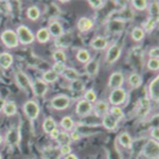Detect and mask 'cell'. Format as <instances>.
<instances>
[{
    "instance_id": "21",
    "label": "cell",
    "mask_w": 159,
    "mask_h": 159,
    "mask_svg": "<svg viewBox=\"0 0 159 159\" xmlns=\"http://www.w3.org/2000/svg\"><path fill=\"white\" fill-rule=\"evenodd\" d=\"M50 34H49V31H48L47 28H40L39 30L36 32V39L38 43H45L47 42L50 40Z\"/></svg>"
},
{
    "instance_id": "40",
    "label": "cell",
    "mask_w": 159,
    "mask_h": 159,
    "mask_svg": "<svg viewBox=\"0 0 159 159\" xmlns=\"http://www.w3.org/2000/svg\"><path fill=\"white\" fill-rule=\"evenodd\" d=\"M156 25H157V21L156 20H154V19H151V18H148L147 21L144 22V25H143V31L144 32H152V31L155 29V27H156Z\"/></svg>"
},
{
    "instance_id": "8",
    "label": "cell",
    "mask_w": 159,
    "mask_h": 159,
    "mask_svg": "<svg viewBox=\"0 0 159 159\" xmlns=\"http://www.w3.org/2000/svg\"><path fill=\"white\" fill-rule=\"evenodd\" d=\"M92 109H93V105L92 103L85 101V100H80L75 105V112L80 117H86L91 114Z\"/></svg>"
},
{
    "instance_id": "53",
    "label": "cell",
    "mask_w": 159,
    "mask_h": 159,
    "mask_svg": "<svg viewBox=\"0 0 159 159\" xmlns=\"http://www.w3.org/2000/svg\"><path fill=\"white\" fill-rule=\"evenodd\" d=\"M0 159H1V154H0Z\"/></svg>"
},
{
    "instance_id": "42",
    "label": "cell",
    "mask_w": 159,
    "mask_h": 159,
    "mask_svg": "<svg viewBox=\"0 0 159 159\" xmlns=\"http://www.w3.org/2000/svg\"><path fill=\"white\" fill-rule=\"evenodd\" d=\"M148 68L152 71H157L159 68V60L158 58H150L148 61Z\"/></svg>"
},
{
    "instance_id": "10",
    "label": "cell",
    "mask_w": 159,
    "mask_h": 159,
    "mask_svg": "<svg viewBox=\"0 0 159 159\" xmlns=\"http://www.w3.org/2000/svg\"><path fill=\"white\" fill-rule=\"evenodd\" d=\"M120 55H121V48L118 45H111L108 48L106 52V61L108 64H114L119 60Z\"/></svg>"
},
{
    "instance_id": "24",
    "label": "cell",
    "mask_w": 159,
    "mask_h": 159,
    "mask_svg": "<svg viewBox=\"0 0 159 159\" xmlns=\"http://www.w3.org/2000/svg\"><path fill=\"white\" fill-rule=\"evenodd\" d=\"M54 129H56V122L54 121V119H53V118H50V117L47 118L43 123V132L47 133V134H50Z\"/></svg>"
},
{
    "instance_id": "9",
    "label": "cell",
    "mask_w": 159,
    "mask_h": 159,
    "mask_svg": "<svg viewBox=\"0 0 159 159\" xmlns=\"http://www.w3.org/2000/svg\"><path fill=\"white\" fill-rule=\"evenodd\" d=\"M123 83H124V74L120 71H116V72L111 73L108 79V87L110 89H117L121 88Z\"/></svg>"
},
{
    "instance_id": "46",
    "label": "cell",
    "mask_w": 159,
    "mask_h": 159,
    "mask_svg": "<svg viewBox=\"0 0 159 159\" xmlns=\"http://www.w3.org/2000/svg\"><path fill=\"white\" fill-rule=\"evenodd\" d=\"M148 55H150V58H158L159 55V49L158 47H154L150 50L148 52Z\"/></svg>"
},
{
    "instance_id": "43",
    "label": "cell",
    "mask_w": 159,
    "mask_h": 159,
    "mask_svg": "<svg viewBox=\"0 0 159 159\" xmlns=\"http://www.w3.org/2000/svg\"><path fill=\"white\" fill-rule=\"evenodd\" d=\"M65 69H66V65L64 63H55L52 67V70L57 74H61Z\"/></svg>"
},
{
    "instance_id": "27",
    "label": "cell",
    "mask_w": 159,
    "mask_h": 159,
    "mask_svg": "<svg viewBox=\"0 0 159 159\" xmlns=\"http://www.w3.org/2000/svg\"><path fill=\"white\" fill-rule=\"evenodd\" d=\"M130 35H132V38L135 40V42H141V40L144 38L145 36V32L143 31L142 28L140 27H135L134 29L132 30V33H130Z\"/></svg>"
},
{
    "instance_id": "16",
    "label": "cell",
    "mask_w": 159,
    "mask_h": 159,
    "mask_svg": "<svg viewBox=\"0 0 159 159\" xmlns=\"http://www.w3.org/2000/svg\"><path fill=\"white\" fill-rule=\"evenodd\" d=\"M85 72L89 76H94L99 72V61L97 58L90 60L85 64Z\"/></svg>"
},
{
    "instance_id": "33",
    "label": "cell",
    "mask_w": 159,
    "mask_h": 159,
    "mask_svg": "<svg viewBox=\"0 0 159 159\" xmlns=\"http://www.w3.org/2000/svg\"><path fill=\"white\" fill-rule=\"evenodd\" d=\"M108 114L111 115L118 121H120V120H122L124 118V112H123V110L119 106H112L111 108H109Z\"/></svg>"
},
{
    "instance_id": "22",
    "label": "cell",
    "mask_w": 159,
    "mask_h": 159,
    "mask_svg": "<svg viewBox=\"0 0 159 159\" xmlns=\"http://www.w3.org/2000/svg\"><path fill=\"white\" fill-rule=\"evenodd\" d=\"M61 74H63L64 78H65L66 80H68V81H70V82H73V81H75V80L80 79L79 72L75 70V69H73V68L66 67V69L64 70V72L61 73Z\"/></svg>"
},
{
    "instance_id": "41",
    "label": "cell",
    "mask_w": 159,
    "mask_h": 159,
    "mask_svg": "<svg viewBox=\"0 0 159 159\" xmlns=\"http://www.w3.org/2000/svg\"><path fill=\"white\" fill-rule=\"evenodd\" d=\"M12 11L11 3L9 1H0V13L2 14H10Z\"/></svg>"
},
{
    "instance_id": "48",
    "label": "cell",
    "mask_w": 159,
    "mask_h": 159,
    "mask_svg": "<svg viewBox=\"0 0 159 159\" xmlns=\"http://www.w3.org/2000/svg\"><path fill=\"white\" fill-rule=\"evenodd\" d=\"M50 137H51V139H54L56 140V138L58 137V135H60V130H58V129H54L52 130V132L50 133Z\"/></svg>"
},
{
    "instance_id": "7",
    "label": "cell",
    "mask_w": 159,
    "mask_h": 159,
    "mask_svg": "<svg viewBox=\"0 0 159 159\" xmlns=\"http://www.w3.org/2000/svg\"><path fill=\"white\" fill-rule=\"evenodd\" d=\"M69 105H70V98L66 94H58L51 100V106L56 110H64L68 108Z\"/></svg>"
},
{
    "instance_id": "34",
    "label": "cell",
    "mask_w": 159,
    "mask_h": 159,
    "mask_svg": "<svg viewBox=\"0 0 159 159\" xmlns=\"http://www.w3.org/2000/svg\"><path fill=\"white\" fill-rule=\"evenodd\" d=\"M61 125L65 130H72L73 127H74V121L71 117L69 116H66L61 119Z\"/></svg>"
},
{
    "instance_id": "1",
    "label": "cell",
    "mask_w": 159,
    "mask_h": 159,
    "mask_svg": "<svg viewBox=\"0 0 159 159\" xmlns=\"http://www.w3.org/2000/svg\"><path fill=\"white\" fill-rule=\"evenodd\" d=\"M16 34H17V37H18L19 43H22V45H31V43H33L35 40V35L33 34L32 31L25 25H19V27H17Z\"/></svg>"
},
{
    "instance_id": "19",
    "label": "cell",
    "mask_w": 159,
    "mask_h": 159,
    "mask_svg": "<svg viewBox=\"0 0 159 159\" xmlns=\"http://www.w3.org/2000/svg\"><path fill=\"white\" fill-rule=\"evenodd\" d=\"M93 109L96 111V114L99 117H103L104 115H106L109 110V105L106 101H98L96 103V105L93 106Z\"/></svg>"
},
{
    "instance_id": "11",
    "label": "cell",
    "mask_w": 159,
    "mask_h": 159,
    "mask_svg": "<svg viewBox=\"0 0 159 159\" xmlns=\"http://www.w3.org/2000/svg\"><path fill=\"white\" fill-rule=\"evenodd\" d=\"M31 85H32V91L34 92V94L36 97L45 96L46 92L48 91V84L45 83V82L40 79L35 80Z\"/></svg>"
},
{
    "instance_id": "13",
    "label": "cell",
    "mask_w": 159,
    "mask_h": 159,
    "mask_svg": "<svg viewBox=\"0 0 159 159\" xmlns=\"http://www.w3.org/2000/svg\"><path fill=\"white\" fill-rule=\"evenodd\" d=\"M48 31H49L50 36H53V37H61V36H63V33H64L63 25L58 21H56V20L50 22L49 27H48Z\"/></svg>"
},
{
    "instance_id": "44",
    "label": "cell",
    "mask_w": 159,
    "mask_h": 159,
    "mask_svg": "<svg viewBox=\"0 0 159 159\" xmlns=\"http://www.w3.org/2000/svg\"><path fill=\"white\" fill-rule=\"evenodd\" d=\"M88 4L92 7V9L99 10V9H101V7H104L105 2H104V1H102V0H96V1H93V0H89V1H88Z\"/></svg>"
},
{
    "instance_id": "4",
    "label": "cell",
    "mask_w": 159,
    "mask_h": 159,
    "mask_svg": "<svg viewBox=\"0 0 159 159\" xmlns=\"http://www.w3.org/2000/svg\"><path fill=\"white\" fill-rule=\"evenodd\" d=\"M127 99V93L125 91L124 88H117V89H112L109 93V103L112 106H119L124 103Z\"/></svg>"
},
{
    "instance_id": "12",
    "label": "cell",
    "mask_w": 159,
    "mask_h": 159,
    "mask_svg": "<svg viewBox=\"0 0 159 159\" xmlns=\"http://www.w3.org/2000/svg\"><path fill=\"white\" fill-rule=\"evenodd\" d=\"M148 94L150 98L154 102L158 103L159 102V76H156L152 80V82L148 85Z\"/></svg>"
},
{
    "instance_id": "38",
    "label": "cell",
    "mask_w": 159,
    "mask_h": 159,
    "mask_svg": "<svg viewBox=\"0 0 159 159\" xmlns=\"http://www.w3.org/2000/svg\"><path fill=\"white\" fill-rule=\"evenodd\" d=\"M132 6L138 11H143L148 7V4L145 0H134V1H132Z\"/></svg>"
},
{
    "instance_id": "2",
    "label": "cell",
    "mask_w": 159,
    "mask_h": 159,
    "mask_svg": "<svg viewBox=\"0 0 159 159\" xmlns=\"http://www.w3.org/2000/svg\"><path fill=\"white\" fill-rule=\"evenodd\" d=\"M142 155L148 159H158L159 156V143L158 141L150 139L143 147Z\"/></svg>"
},
{
    "instance_id": "51",
    "label": "cell",
    "mask_w": 159,
    "mask_h": 159,
    "mask_svg": "<svg viewBox=\"0 0 159 159\" xmlns=\"http://www.w3.org/2000/svg\"><path fill=\"white\" fill-rule=\"evenodd\" d=\"M65 159H79V158H78V156L74 155V154H69V155L66 156Z\"/></svg>"
},
{
    "instance_id": "50",
    "label": "cell",
    "mask_w": 159,
    "mask_h": 159,
    "mask_svg": "<svg viewBox=\"0 0 159 159\" xmlns=\"http://www.w3.org/2000/svg\"><path fill=\"white\" fill-rule=\"evenodd\" d=\"M6 100L4 99H2V98H0V111L1 110H3V107H4V105H6Z\"/></svg>"
},
{
    "instance_id": "25",
    "label": "cell",
    "mask_w": 159,
    "mask_h": 159,
    "mask_svg": "<svg viewBox=\"0 0 159 159\" xmlns=\"http://www.w3.org/2000/svg\"><path fill=\"white\" fill-rule=\"evenodd\" d=\"M124 28V24L121 20H118V19H112L111 21L109 22L108 25V30L110 32H121Z\"/></svg>"
},
{
    "instance_id": "31",
    "label": "cell",
    "mask_w": 159,
    "mask_h": 159,
    "mask_svg": "<svg viewBox=\"0 0 159 159\" xmlns=\"http://www.w3.org/2000/svg\"><path fill=\"white\" fill-rule=\"evenodd\" d=\"M118 140H119V143L123 148H130V145H132V137L127 133H122L119 136Z\"/></svg>"
},
{
    "instance_id": "28",
    "label": "cell",
    "mask_w": 159,
    "mask_h": 159,
    "mask_svg": "<svg viewBox=\"0 0 159 159\" xmlns=\"http://www.w3.org/2000/svg\"><path fill=\"white\" fill-rule=\"evenodd\" d=\"M127 82H129V84L133 88H138V87L141 85V83H142V78H141V75L138 73H132L129 76Z\"/></svg>"
},
{
    "instance_id": "30",
    "label": "cell",
    "mask_w": 159,
    "mask_h": 159,
    "mask_svg": "<svg viewBox=\"0 0 159 159\" xmlns=\"http://www.w3.org/2000/svg\"><path fill=\"white\" fill-rule=\"evenodd\" d=\"M27 16L30 20H37L40 16V11L36 6H32L28 9L27 11Z\"/></svg>"
},
{
    "instance_id": "45",
    "label": "cell",
    "mask_w": 159,
    "mask_h": 159,
    "mask_svg": "<svg viewBox=\"0 0 159 159\" xmlns=\"http://www.w3.org/2000/svg\"><path fill=\"white\" fill-rule=\"evenodd\" d=\"M71 152V147L70 144H67V145H61V148H60V153L63 156H67L69 155Z\"/></svg>"
},
{
    "instance_id": "15",
    "label": "cell",
    "mask_w": 159,
    "mask_h": 159,
    "mask_svg": "<svg viewBox=\"0 0 159 159\" xmlns=\"http://www.w3.org/2000/svg\"><path fill=\"white\" fill-rule=\"evenodd\" d=\"M6 140L10 145H17L20 140V134L17 129H10L7 130Z\"/></svg>"
},
{
    "instance_id": "36",
    "label": "cell",
    "mask_w": 159,
    "mask_h": 159,
    "mask_svg": "<svg viewBox=\"0 0 159 159\" xmlns=\"http://www.w3.org/2000/svg\"><path fill=\"white\" fill-rule=\"evenodd\" d=\"M52 57H53V60L55 61V63H64L65 64L66 60H67V56H66L64 50H61V49L55 50L52 54Z\"/></svg>"
},
{
    "instance_id": "29",
    "label": "cell",
    "mask_w": 159,
    "mask_h": 159,
    "mask_svg": "<svg viewBox=\"0 0 159 159\" xmlns=\"http://www.w3.org/2000/svg\"><path fill=\"white\" fill-rule=\"evenodd\" d=\"M76 60H78L80 63L86 64L90 61V54L89 52L85 49H80L78 52H76Z\"/></svg>"
},
{
    "instance_id": "26",
    "label": "cell",
    "mask_w": 159,
    "mask_h": 159,
    "mask_svg": "<svg viewBox=\"0 0 159 159\" xmlns=\"http://www.w3.org/2000/svg\"><path fill=\"white\" fill-rule=\"evenodd\" d=\"M58 79V74L55 73L54 71L51 69V70L46 71L45 73L43 74V81L45 83H55Z\"/></svg>"
},
{
    "instance_id": "20",
    "label": "cell",
    "mask_w": 159,
    "mask_h": 159,
    "mask_svg": "<svg viewBox=\"0 0 159 159\" xmlns=\"http://www.w3.org/2000/svg\"><path fill=\"white\" fill-rule=\"evenodd\" d=\"M13 64V56L7 52L0 53V67L9 69Z\"/></svg>"
},
{
    "instance_id": "39",
    "label": "cell",
    "mask_w": 159,
    "mask_h": 159,
    "mask_svg": "<svg viewBox=\"0 0 159 159\" xmlns=\"http://www.w3.org/2000/svg\"><path fill=\"white\" fill-rule=\"evenodd\" d=\"M84 100L87 102H89V103L96 102V100H97L96 91H94L93 89H88V90L85 92V94H84Z\"/></svg>"
},
{
    "instance_id": "47",
    "label": "cell",
    "mask_w": 159,
    "mask_h": 159,
    "mask_svg": "<svg viewBox=\"0 0 159 159\" xmlns=\"http://www.w3.org/2000/svg\"><path fill=\"white\" fill-rule=\"evenodd\" d=\"M151 136H152V139L158 141V139H159V129H158V127H153L152 132H151Z\"/></svg>"
},
{
    "instance_id": "35",
    "label": "cell",
    "mask_w": 159,
    "mask_h": 159,
    "mask_svg": "<svg viewBox=\"0 0 159 159\" xmlns=\"http://www.w3.org/2000/svg\"><path fill=\"white\" fill-rule=\"evenodd\" d=\"M158 7H159V3L158 1H153L152 3L150 4V18L151 19H154L156 21H158Z\"/></svg>"
},
{
    "instance_id": "49",
    "label": "cell",
    "mask_w": 159,
    "mask_h": 159,
    "mask_svg": "<svg viewBox=\"0 0 159 159\" xmlns=\"http://www.w3.org/2000/svg\"><path fill=\"white\" fill-rule=\"evenodd\" d=\"M70 138H71V141H78L80 139V134L76 130H73L70 134Z\"/></svg>"
},
{
    "instance_id": "52",
    "label": "cell",
    "mask_w": 159,
    "mask_h": 159,
    "mask_svg": "<svg viewBox=\"0 0 159 159\" xmlns=\"http://www.w3.org/2000/svg\"><path fill=\"white\" fill-rule=\"evenodd\" d=\"M2 141H3V139H2V136L0 135V144H1V143H2Z\"/></svg>"
},
{
    "instance_id": "3",
    "label": "cell",
    "mask_w": 159,
    "mask_h": 159,
    "mask_svg": "<svg viewBox=\"0 0 159 159\" xmlns=\"http://www.w3.org/2000/svg\"><path fill=\"white\" fill-rule=\"evenodd\" d=\"M0 38H1L3 45L6 46L9 49H13V48H16L17 46L19 45V40L18 37H17V34L15 31L13 30H4L3 32L0 35Z\"/></svg>"
},
{
    "instance_id": "18",
    "label": "cell",
    "mask_w": 159,
    "mask_h": 159,
    "mask_svg": "<svg viewBox=\"0 0 159 159\" xmlns=\"http://www.w3.org/2000/svg\"><path fill=\"white\" fill-rule=\"evenodd\" d=\"M93 27V21L90 18L87 17H81L78 21V29L80 32H87V31L91 30Z\"/></svg>"
},
{
    "instance_id": "17",
    "label": "cell",
    "mask_w": 159,
    "mask_h": 159,
    "mask_svg": "<svg viewBox=\"0 0 159 159\" xmlns=\"http://www.w3.org/2000/svg\"><path fill=\"white\" fill-rule=\"evenodd\" d=\"M90 46L94 50H105L108 46V42L103 36H97L91 40Z\"/></svg>"
},
{
    "instance_id": "6",
    "label": "cell",
    "mask_w": 159,
    "mask_h": 159,
    "mask_svg": "<svg viewBox=\"0 0 159 159\" xmlns=\"http://www.w3.org/2000/svg\"><path fill=\"white\" fill-rule=\"evenodd\" d=\"M15 80H16L17 85L19 86L20 89H22L24 91L28 92H32V85H31V82L28 75L22 71H17L15 73Z\"/></svg>"
},
{
    "instance_id": "32",
    "label": "cell",
    "mask_w": 159,
    "mask_h": 159,
    "mask_svg": "<svg viewBox=\"0 0 159 159\" xmlns=\"http://www.w3.org/2000/svg\"><path fill=\"white\" fill-rule=\"evenodd\" d=\"M56 141H57L58 144L61 145H67V144H70L71 143V138H70V135L68 134L67 132H60V135L58 137L56 138Z\"/></svg>"
},
{
    "instance_id": "5",
    "label": "cell",
    "mask_w": 159,
    "mask_h": 159,
    "mask_svg": "<svg viewBox=\"0 0 159 159\" xmlns=\"http://www.w3.org/2000/svg\"><path fill=\"white\" fill-rule=\"evenodd\" d=\"M24 111L25 116L29 118L30 120H35L39 116V105L37 104V102L33 101V100H29L24 105Z\"/></svg>"
},
{
    "instance_id": "37",
    "label": "cell",
    "mask_w": 159,
    "mask_h": 159,
    "mask_svg": "<svg viewBox=\"0 0 159 159\" xmlns=\"http://www.w3.org/2000/svg\"><path fill=\"white\" fill-rule=\"evenodd\" d=\"M70 88L76 92H81L85 89V84H84V82L82 80L79 79L73 82H70Z\"/></svg>"
},
{
    "instance_id": "23",
    "label": "cell",
    "mask_w": 159,
    "mask_h": 159,
    "mask_svg": "<svg viewBox=\"0 0 159 159\" xmlns=\"http://www.w3.org/2000/svg\"><path fill=\"white\" fill-rule=\"evenodd\" d=\"M17 112V105L14 101H9L6 102V105L3 107V114L7 117L14 116Z\"/></svg>"
},
{
    "instance_id": "14",
    "label": "cell",
    "mask_w": 159,
    "mask_h": 159,
    "mask_svg": "<svg viewBox=\"0 0 159 159\" xmlns=\"http://www.w3.org/2000/svg\"><path fill=\"white\" fill-rule=\"evenodd\" d=\"M118 123H119V121H118L117 119H115V118L112 117L111 115H109L108 112L102 117V124H103V126L106 129H109V130L116 129L118 126Z\"/></svg>"
}]
</instances>
